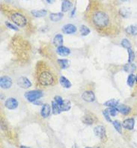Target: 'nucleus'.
I'll use <instances>...</instances> for the list:
<instances>
[{"label": "nucleus", "instance_id": "obj_1", "mask_svg": "<svg viewBox=\"0 0 137 148\" xmlns=\"http://www.w3.org/2000/svg\"><path fill=\"white\" fill-rule=\"evenodd\" d=\"M92 22L97 28L103 29L108 26L109 23V17L107 13L98 11L93 13Z\"/></svg>", "mask_w": 137, "mask_h": 148}, {"label": "nucleus", "instance_id": "obj_2", "mask_svg": "<svg viewBox=\"0 0 137 148\" xmlns=\"http://www.w3.org/2000/svg\"><path fill=\"white\" fill-rule=\"evenodd\" d=\"M38 82L41 85L49 86L53 85L54 82L53 76L48 71H43L39 75L38 77Z\"/></svg>", "mask_w": 137, "mask_h": 148}, {"label": "nucleus", "instance_id": "obj_3", "mask_svg": "<svg viewBox=\"0 0 137 148\" xmlns=\"http://www.w3.org/2000/svg\"><path fill=\"white\" fill-rule=\"evenodd\" d=\"M44 96V93L41 91L38 90H33V91H29L26 92L24 94V97L30 103H34L35 101L40 100L42 97Z\"/></svg>", "mask_w": 137, "mask_h": 148}, {"label": "nucleus", "instance_id": "obj_4", "mask_svg": "<svg viewBox=\"0 0 137 148\" xmlns=\"http://www.w3.org/2000/svg\"><path fill=\"white\" fill-rule=\"evenodd\" d=\"M11 20L18 27H24L27 25L26 17L21 13H18V12L12 13Z\"/></svg>", "mask_w": 137, "mask_h": 148}, {"label": "nucleus", "instance_id": "obj_5", "mask_svg": "<svg viewBox=\"0 0 137 148\" xmlns=\"http://www.w3.org/2000/svg\"><path fill=\"white\" fill-rule=\"evenodd\" d=\"M12 79L8 76H2L0 79V86L2 89H9L12 86Z\"/></svg>", "mask_w": 137, "mask_h": 148}, {"label": "nucleus", "instance_id": "obj_6", "mask_svg": "<svg viewBox=\"0 0 137 148\" xmlns=\"http://www.w3.org/2000/svg\"><path fill=\"white\" fill-rule=\"evenodd\" d=\"M18 105H19V103L17 100V99H15L14 97H9L6 100L5 103V106L9 110L16 109L18 107Z\"/></svg>", "mask_w": 137, "mask_h": 148}, {"label": "nucleus", "instance_id": "obj_7", "mask_svg": "<svg viewBox=\"0 0 137 148\" xmlns=\"http://www.w3.org/2000/svg\"><path fill=\"white\" fill-rule=\"evenodd\" d=\"M94 133L98 139L103 140L106 139V128L103 126H97L94 129Z\"/></svg>", "mask_w": 137, "mask_h": 148}, {"label": "nucleus", "instance_id": "obj_8", "mask_svg": "<svg viewBox=\"0 0 137 148\" xmlns=\"http://www.w3.org/2000/svg\"><path fill=\"white\" fill-rule=\"evenodd\" d=\"M17 83V85L19 86L20 87H22V88H24V89L29 88L32 86V82H30V80L26 77H24V76H22V77L18 79Z\"/></svg>", "mask_w": 137, "mask_h": 148}, {"label": "nucleus", "instance_id": "obj_9", "mask_svg": "<svg viewBox=\"0 0 137 148\" xmlns=\"http://www.w3.org/2000/svg\"><path fill=\"white\" fill-rule=\"evenodd\" d=\"M82 98L85 102L92 103L95 100V94L92 91H86L82 94Z\"/></svg>", "mask_w": 137, "mask_h": 148}, {"label": "nucleus", "instance_id": "obj_10", "mask_svg": "<svg viewBox=\"0 0 137 148\" xmlns=\"http://www.w3.org/2000/svg\"><path fill=\"white\" fill-rule=\"evenodd\" d=\"M61 30L65 34H71L76 32L77 29H76V26L75 25L69 23V24H65V26H63Z\"/></svg>", "mask_w": 137, "mask_h": 148}, {"label": "nucleus", "instance_id": "obj_11", "mask_svg": "<svg viewBox=\"0 0 137 148\" xmlns=\"http://www.w3.org/2000/svg\"><path fill=\"white\" fill-rule=\"evenodd\" d=\"M52 111V106H50V104L48 103H44L42 106V108L40 109V115L42 116V118H47L50 116V113Z\"/></svg>", "mask_w": 137, "mask_h": 148}, {"label": "nucleus", "instance_id": "obj_12", "mask_svg": "<svg viewBox=\"0 0 137 148\" xmlns=\"http://www.w3.org/2000/svg\"><path fill=\"white\" fill-rule=\"evenodd\" d=\"M135 126V120L133 118H128L124 120L122 123V127L128 130H133Z\"/></svg>", "mask_w": 137, "mask_h": 148}, {"label": "nucleus", "instance_id": "obj_13", "mask_svg": "<svg viewBox=\"0 0 137 148\" xmlns=\"http://www.w3.org/2000/svg\"><path fill=\"white\" fill-rule=\"evenodd\" d=\"M73 8L72 2L69 0H63L61 3V12L65 13L71 11Z\"/></svg>", "mask_w": 137, "mask_h": 148}, {"label": "nucleus", "instance_id": "obj_14", "mask_svg": "<svg viewBox=\"0 0 137 148\" xmlns=\"http://www.w3.org/2000/svg\"><path fill=\"white\" fill-rule=\"evenodd\" d=\"M56 52L60 56H67V55L71 54V50L68 48L64 46H61L57 47Z\"/></svg>", "mask_w": 137, "mask_h": 148}, {"label": "nucleus", "instance_id": "obj_15", "mask_svg": "<svg viewBox=\"0 0 137 148\" xmlns=\"http://www.w3.org/2000/svg\"><path fill=\"white\" fill-rule=\"evenodd\" d=\"M31 13L36 18H40V17H44L47 16V11L45 9H40V10H32L31 11Z\"/></svg>", "mask_w": 137, "mask_h": 148}, {"label": "nucleus", "instance_id": "obj_16", "mask_svg": "<svg viewBox=\"0 0 137 148\" xmlns=\"http://www.w3.org/2000/svg\"><path fill=\"white\" fill-rule=\"evenodd\" d=\"M64 17L63 12H59V13H51L50 14V19L53 22H59Z\"/></svg>", "mask_w": 137, "mask_h": 148}, {"label": "nucleus", "instance_id": "obj_17", "mask_svg": "<svg viewBox=\"0 0 137 148\" xmlns=\"http://www.w3.org/2000/svg\"><path fill=\"white\" fill-rule=\"evenodd\" d=\"M59 82H60V85L65 88H70L72 86V84L70 82V80H68V79H67L65 76H61L60 77Z\"/></svg>", "mask_w": 137, "mask_h": 148}, {"label": "nucleus", "instance_id": "obj_18", "mask_svg": "<svg viewBox=\"0 0 137 148\" xmlns=\"http://www.w3.org/2000/svg\"><path fill=\"white\" fill-rule=\"evenodd\" d=\"M63 42H64V39H63L62 34H57L55 35L53 38V44L55 46L59 47V46H63Z\"/></svg>", "mask_w": 137, "mask_h": 148}, {"label": "nucleus", "instance_id": "obj_19", "mask_svg": "<svg viewBox=\"0 0 137 148\" xmlns=\"http://www.w3.org/2000/svg\"><path fill=\"white\" fill-rule=\"evenodd\" d=\"M103 105L108 108H116L119 106V101L115 99H112V100H109L107 102H105Z\"/></svg>", "mask_w": 137, "mask_h": 148}, {"label": "nucleus", "instance_id": "obj_20", "mask_svg": "<svg viewBox=\"0 0 137 148\" xmlns=\"http://www.w3.org/2000/svg\"><path fill=\"white\" fill-rule=\"evenodd\" d=\"M117 108H118L119 112H121L124 115H128L130 114V112H131V108L128 106H125V105H119Z\"/></svg>", "mask_w": 137, "mask_h": 148}, {"label": "nucleus", "instance_id": "obj_21", "mask_svg": "<svg viewBox=\"0 0 137 148\" xmlns=\"http://www.w3.org/2000/svg\"><path fill=\"white\" fill-rule=\"evenodd\" d=\"M51 106H52V112H53V114H59L61 112V107H60V106H59V105L58 104L55 100L52 101Z\"/></svg>", "mask_w": 137, "mask_h": 148}, {"label": "nucleus", "instance_id": "obj_22", "mask_svg": "<svg viewBox=\"0 0 137 148\" xmlns=\"http://www.w3.org/2000/svg\"><path fill=\"white\" fill-rule=\"evenodd\" d=\"M136 66L133 63H128L124 66V70L125 72L129 73H133L136 70Z\"/></svg>", "mask_w": 137, "mask_h": 148}, {"label": "nucleus", "instance_id": "obj_23", "mask_svg": "<svg viewBox=\"0 0 137 148\" xmlns=\"http://www.w3.org/2000/svg\"><path fill=\"white\" fill-rule=\"evenodd\" d=\"M57 61L61 69H62V70L68 68V67L70 66V61L67 60V59H58Z\"/></svg>", "mask_w": 137, "mask_h": 148}, {"label": "nucleus", "instance_id": "obj_24", "mask_svg": "<svg viewBox=\"0 0 137 148\" xmlns=\"http://www.w3.org/2000/svg\"><path fill=\"white\" fill-rule=\"evenodd\" d=\"M71 103L69 100H64L62 106H61V112H67L71 109Z\"/></svg>", "mask_w": 137, "mask_h": 148}, {"label": "nucleus", "instance_id": "obj_25", "mask_svg": "<svg viewBox=\"0 0 137 148\" xmlns=\"http://www.w3.org/2000/svg\"><path fill=\"white\" fill-rule=\"evenodd\" d=\"M126 32L132 35H136L137 34V26H130L126 29Z\"/></svg>", "mask_w": 137, "mask_h": 148}, {"label": "nucleus", "instance_id": "obj_26", "mask_svg": "<svg viewBox=\"0 0 137 148\" xmlns=\"http://www.w3.org/2000/svg\"><path fill=\"white\" fill-rule=\"evenodd\" d=\"M80 33H81L82 36H87L88 34L90 33V29L85 25H82L80 26Z\"/></svg>", "mask_w": 137, "mask_h": 148}, {"label": "nucleus", "instance_id": "obj_27", "mask_svg": "<svg viewBox=\"0 0 137 148\" xmlns=\"http://www.w3.org/2000/svg\"><path fill=\"white\" fill-rule=\"evenodd\" d=\"M112 124H113V126H114L115 129L118 133L121 134V129H122L121 123L118 121V120H114V121L112 122Z\"/></svg>", "mask_w": 137, "mask_h": 148}, {"label": "nucleus", "instance_id": "obj_28", "mask_svg": "<svg viewBox=\"0 0 137 148\" xmlns=\"http://www.w3.org/2000/svg\"><path fill=\"white\" fill-rule=\"evenodd\" d=\"M128 63H132L134 59H135V52L133 51V49L130 48V49H128Z\"/></svg>", "mask_w": 137, "mask_h": 148}, {"label": "nucleus", "instance_id": "obj_29", "mask_svg": "<svg viewBox=\"0 0 137 148\" xmlns=\"http://www.w3.org/2000/svg\"><path fill=\"white\" fill-rule=\"evenodd\" d=\"M136 81V76H134V74L130 73L128 76V85L130 86V87H133V85H134V82Z\"/></svg>", "mask_w": 137, "mask_h": 148}, {"label": "nucleus", "instance_id": "obj_30", "mask_svg": "<svg viewBox=\"0 0 137 148\" xmlns=\"http://www.w3.org/2000/svg\"><path fill=\"white\" fill-rule=\"evenodd\" d=\"M121 46H123L124 48H126V49H130L132 46L131 45V43H130V41L129 40H128V39H126V38H124V39H123V40H121Z\"/></svg>", "mask_w": 137, "mask_h": 148}, {"label": "nucleus", "instance_id": "obj_31", "mask_svg": "<svg viewBox=\"0 0 137 148\" xmlns=\"http://www.w3.org/2000/svg\"><path fill=\"white\" fill-rule=\"evenodd\" d=\"M82 122L84 123H86L87 125H91L93 123V119L90 117V116H85L83 118H82Z\"/></svg>", "mask_w": 137, "mask_h": 148}, {"label": "nucleus", "instance_id": "obj_32", "mask_svg": "<svg viewBox=\"0 0 137 148\" xmlns=\"http://www.w3.org/2000/svg\"><path fill=\"white\" fill-rule=\"evenodd\" d=\"M103 116H104L105 119L107 120V122H112V119H111L110 118V114H109V109L108 108H107V109H105L104 111L103 112Z\"/></svg>", "mask_w": 137, "mask_h": 148}, {"label": "nucleus", "instance_id": "obj_33", "mask_svg": "<svg viewBox=\"0 0 137 148\" xmlns=\"http://www.w3.org/2000/svg\"><path fill=\"white\" fill-rule=\"evenodd\" d=\"M109 114L112 117H115V116H116L117 114H118L119 111H118V108H109Z\"/></svg>", "mask_w": 137, "mask_h": 148}, {"label": "nucleus", "instance_id": "obj_34", "mask_svg": "<svg viewBox=\"0 0 137 148\" xmlns=\"http://www.w3.org/2000/svg\"><path fill=\"white\" fill-rule=\"evenodd\" d=\"M5 25H6V26L8 27V28H9V29H12V30L16 31V32L19 30V29H18V27L16 26H14V25L11 24V23H9V22H8V21H6V22H5Z\"/></svg>", "mask_w": 137, "mask_h": 148}, {"label": "nucleus", "instance_id": "obj_35", "mask_svg": "<svg viewBox=\"0 0 137 148\" xmlns=\"http://www.w3.org/2000/svg\"><path fill=\"white\" fill-rule=\"evenodd\" d=\"M54 100L60 106V107L62 106L63 102H64V100H63L62 97H60V96H55V97H54Z\"/></svg>", "mask_w": 137, "mask_h": 148}, {"label": "nucleus", "instance_id": "obj_36", "mask_svg": "<svg viewBox=\"0 0 137 148\" xmlns=\"http://www.w3.org/2000/svg\"><path fill=\"white\" fill-rule=\"evenodd\" d=\"M46 1H47L49 4H53L54 2H55V0H46Z\"/></svg>", "mask_w": 137, "mask_h": 148}, {"label": "nucleus", "instance_id": "obj_37", "mask_svg": "<svg viewBox=\"0 0 137 148\" xmlns=\"http://www.w3.org/2000/svg\"><path fill=\"white\" fill-rule=\"evenodd\" d=\"M75 11H76V9H75L74 8V9H73V11L72 13H71V17H74V13H75Z\"/></svg>", "mask_w": 137, "mask_h": 148}, {"label": "nucleus", "instance_id": "obj_38", "mask_svg": "<svg viewBox=\"0 0 137 148\" xmlns=\"http://www.w3.org/2000/svg\"><path fill=\"white\" fill-rule=\"evenodd\" d=\"M20 148H31L30 147H28V146H24V145H22V146L20 147Z\"/></svg>", "mask_w": 137, "mask_h": 148}, {"label": "nucleus", "instance_id": "obj_39", "mask_svg": "<svg viewBox=\"0 0 137 148\" xmlns=\"http://www.w3.org/2000/svg\"><path fill=\"white\" fill-rule=\"evenodd\" d=\"M136 82H137V76H136Z\"/></svg>", "mask_w": 137, "mask_h": 148}, {"label": "nucleus", "instance_id": "obj_40", "mask_svg": "<svg viewBox=\"0 0 137 148\" xmlns=\"http://www.w3.org/2000/svg\"><path fill=\"white\" fill-rule=\"evenodd\" d=\"M85 148H92V147H85Z\"/></svg>", "mask_w": 137, "mask_h": 148}, {"label": "nucleus", "instance_id": "obj_41", "mask_svg": "<svg viewBox=\"0 0 137 148\" xmlns=\"http://www.w3.org/2000/svg\"><path fill=\"white\" fill-rule=\"evenodd\" d=\"M123 1H128V0H123Z\"/></svg>", "mask_w": 137, "mask_h": 148}]
</instances>
